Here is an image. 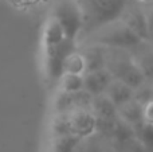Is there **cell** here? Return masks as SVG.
I'll return each mask as SVG.
<instances>
[{
	"label": "cell",
	"mask_w": 153,
	"mask_h": 152,
	"mask_svg": "<svg viewBox=\"0 0 153 152\" xmlns=\"http://www.w3.org/2000/svg\"><path fill=\"white\" fill-rule=\"evenodd\" d=\"M83 18V32H94L105 24L121 19L126 0H76Z\"/></svg>",
	"instance_id": "obj_1"
},
{
	"label": "cell",
	"mask_w": 153,
	"mask_h": 152,
	"mask_svg": "<svg viewBox=\"0 0 153 152\" xmlns=\"http://www.w3.org/2000/svg\"><path fill=\"white\" fill-rule=\"evenodd\" d=\"M106 69L110 72L114 80L126 83L134 90L144 85L145 75L143 70L134 59L125 53L124 48H108Z\"/></svg>",
	"instance_id": "obj_2"
},
{
	"label": "cell",
	"mask_w": 153,
	"mask_h": 152,
	"mask_svg": "<svg viewBox=\"0 0 153 152\" xmlns=\"http://www.w3.org/2000/svg\"><path fill=\"white\" fill-rule=\"evenodd\" d=\"M90 35H91L90 43L101 45L108 48H125L129 46L132 47V46H137L143 40L121 19L105 24Z\"/></svg>",
	"instance_id": "obj_3"
},
{
	"label": "cell",
	"mask_w": 153,
	"mask_h": 152,
	"mask_svg": "<svg viewBox=\"0 0 153 152\" xmlns=\"http://www.w3.org/2000/svg\"><path fill=\"white\" fill-rule=\"evenodd\" d=\"M51 16L61 23L67 39L76 40L83 27L82 11L76 0H59L54 7Z\"/></svg>",
	"instance_id": "obj_4"
},
{
	"label": "cell",
	"mask_w": 153,
	"mask_h": 152,
	"mask_svg": "<svg viewBox=\"0 0 153 152\" xmlns=\"http://www.w3.org/2000/svg\"><path fill=\"white\" fill-rule=\"evenodd\" d=\"M75 50H78L75 40L67 38L54 46L45 47V73L48 80L58 82L65 73V59Z\"/></svg>",
	"instance_id": "obj_5"
},
{
	"label": "cell",
	"mask_w": 153,
	"mask_h": 152,
	"mask_svg": "<svg viewBox=\"0 0 153 152\" xmlns=\"http://www.w3.org/2000/svg\"><path fill=\"white\" fill-rule=\"evenodd\" d=\"M73 135L82 137H89L97 131V117L91 109H74L70 112Z\"/></svg>",
	"instance_id": "obj_6"
},
{
	"label": "cell",
	"mask_w": 153,
	"mask_h": 152,
	"mask_svg": "<svg viewBox=\"0 0 153 152\" xmlns=\"http://www.w3.org/2000/svg\"><path fill=\"white\" fill-rule=\"evenodd\" d=\"M113 81V75L106 67L95 72H87L83 74V89L91 96L105 93L109 83Z\"/></svg>",
	"instance_id": "obj_7"
},
{
	"label": "cell",
	"mask_w": 153,
	"mask_h": 152,
	"mask_svg": "<svg viewBox=\"0 0 153 152\" xmlns=\"http://www.w3.org/2000/svg\"><path fill=\"white\" fill-rule=\"evenodd\" d=\"M85 59V67L86 72H95L106 67V57H108V48L101 45L90 43L83 50H81Z\"/></svg>",
	"instance_id": "obj_8"
},
{
	"label": "cell",
	"mask_w": 153,
	"mask_h": 152,
	"mask_svg": "<svg viewBox=\"0 0 153 152\" xmlns=\"http://www.w3.org/2000/svg\"><path fill=\"white\" fill-rule=\"evenodd\" d=\"M143 102H140L138 100H136L133 97V98L128 100L126 102L117 107V116L122 121L134 127L143 121Z\"/></svg>",
	"instance_id": "obj_9"
},
{
	"label": "cell",
	"mask_w": 153,
	"mask_h": 152,
	"mask_svg": "<svg viewBox=\"0 0 153 152\" xmlns=\"http://www.w3.org/2000/svg\"><path fill=\"white\" fill-rule=\"evenodd\" d=\"M141 12H143V11L134 10V8H132V10H126V8H125L124 13H122V16H121V20L124 22L133 32H136L141 39H145L149 32L148 20L145 19L144 13H141Z\"/></svg>",
	"instance_id": "obj_10"
},
{
	"label": "cell",
	"mask_w": 153,
	"mask_h": 152,
	"mask_svg": "<svg viewBox=\"0 0 153 152\" xmlns=\"http://www.w3.org/2000/svg\"><path fill=\"white\" fill-rule=\"evenodd\" d=\"M91 112L95 115L97 118H116L117 116V105L106 96L105 93L93 96Z\"/></svg>",
	"instance_id": "obj_11"
},
{
	"label": "cell",
	"mask_w": 153,
	"mask_h": 152,
	"mask_svg": "<svg viewBox=\"0 0 153 152\" xmlns=\"http://www.w3.org/2000/svg\"><path fill=\"white\" fill-rule=\"evenodd\" d=\"M63 39H66V34H65L61 23L55 18L50 16L47 19V22L45 23V27H43V35H42L43 47L54 46L56 43L62 42Z\"/></svg>",
	"instance_id": "obj_12"
},
{
	"label": "cell",
	"mask_w": 153,
	"mask_h": 152,
	"mask_svg": "<svg viewBox=\"0 0 153 152\" xmlns=\"http://www.w3.org/2000/svg\"><path fill=\"white\" fill-rule=\"evenodd\" d=\"M105 94L118 107V105L126 102L128 100L133 98V96H134V89H132L130 86H128L126 83L113 78V81H111V82L109 83V86L106 88Z\"/></svg>",
	"instance_id": "obj_13"
},
{
	"label": "cell",
	"mask_w": 153,
	"mask_h": 152,
	"mask_svg": "<svg viewBox=\"0 0 153 152\" xmlns=\"http://www.w3.org/2000/svg\"><path fill=\"white\" fill-rule=\"evenodd\" d=\"M51 131H53L54 137L73 135L70 113H55L51 123Z\"/></svg>",
	"instance_id": "obj_14"
},
{
	"label": "cell",
	"mask_w": 153,
	"mask_h": 152,
	"mask_svg": "<svg viewBox=\"0 0 153 152\" xmlns=\"http://www.w3.org/2000/svg\"><path fill=\"white\" fill-rule=\"evenodd\" d=\"M61 90L67 93H76L83 89V74H73V73H63L58 81Z\"/></svg>",
	"instance_id": "obj_15"
},
{
	"label": "cell",
	"mask_w": 153,
	"mask_h": 152,
	"mask_svg": "<svg viewBox=\"0 0 153 152\" xmlns=\"http://www.w3.org/2000/svg\"><path fill=\"white\" fill-rule=\"evenodd\" d=\"M134 128V136L141 144L144 145L146 151H153V124H148L145 121H141Z\"/></svg>",
	"instance_id": "obj_16"
},
{
	"label": "cell",
	"mask_w": 153,
	"mask_h": 152,
	"mask_svg": "<svg viewBox=\"0 0 153 152\" xmlns=\"http://www.w3.org/2000/svg\"><path fill=\"white\" fill-rule=\"evenodd\" d=\"M65 73H73V74H85L86 67H85V59L81 51L75 50L71 53L66 59L63 65Z\"/></svg>",
	"instance_id": "obj_17"
},
{
	"label": "cell",
	"mask_w": 153,
	"mask_h": 152,
	"mask_svg": "<svg viewBox=\"0 0 153 152\" xmlns=\"http://www.w3.org/2000/svg\"><path fill=\"white\" fill-rule=\"evenodd\" d=\"M74 109H75V104H74L73 93L59 90V93L56 94L55 100H54V110H55V113H70Z\"/></svg>",
	"instance_id": "obj_18"
},
{
	"label": "cell",
	"mask_w": 153,
	"mask_h": 152,
	"mask_svg": "<svg viewBox=\"0 0 153 152\" xmlns=\"http://www.w3.org/2000/svg\"><path fill=\"white\" fill-rule=\"evenodd\" d=\"M143 121L153 124V98L146 101L143 108Z\"/></svg>",
	"instance_id": "obj_19"
},
{
	"label": "cell",
	"mask_w": 153,
	"mask_h": 152,
	"mask_svg": "<svg viewBox=\"0 0 153 152\" xmlns=\"http://www.w3.org/2000/svg\"><path fill=\"white\" fill-rule=\"evenodd\" d=\"M137 1L143 3V4H153V0H137Z\"/></svg>",
	"instance_id": "obj_20"
},
{
	"label": "cell",
	"mask_w": 153,
	"mask_h": 152,
	"mask_svg": "<svg viewBox=\"0 0 153 152\" xmlns=\"http://www.w3.org/2000/svg\"><path fill=\"white\" fill-rule=\"evenodd\" d=\"M152 93H153V86H152Z\"/></svg>",
	"instance_id": "obj_21"
}]
</instances>
